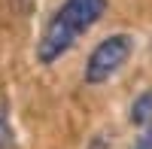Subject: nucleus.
Instances as JSON below:
<instances>
[{
	"label": "nucleus",
	"mask_w": 152,
	"mask_h": 149,
	"mask_svg": "<svg viewBox=\"0 0 152 149\" xmlns=\"http://www.w3.org/2000/svg\"><path fill=\"white\" fill-rule=\"evenodd\" d=\"M131 52H134V37H128V34H113L107 40H100L85 61V82L100 85V82L113 79L128 64Z\"/></svg>",
	"instance_id": "obj_1"
},
{
	"label": "nucleus",
	"mask_w": 152,
	"mask_h": 149,
	"mask_svg": "<svg viewBox=\"0 0 152 149\" xmlns=\"http://www.w3.org/2000/svg\"><path fill=\"white\" fill-rule=\"evenodd\" d=\"M104 9H107V0H64L61 9L55 12V18L64 21L76 37H82L100 15H104Z\"/></svg>",
	"instance_id": "obj_2"
},
{
	"label": "nucleus",
	"mask_w": 152,
	"mask_h": 149,
	"mask_svg": "<svg viewBox=\"0 0 152 149\" xmlns=\"http://www.w3.org/2000/svg\"><path fill=\"white\" fill-rule=\"evenodd\" d=\"M79 40L64 21H58L55 15H52V21L46 24V31H43V37H40V46H37V58L43 61V64H55V61L64 55V52H70V46Z\"/></svg>",
	"instance_id": "obj_3"
},
{
	"label": "nucleus",
	"mask_w": 152,
	"mask_h": 149,
	"mask_svg": "<svg viewBox=\"0 0 152 149\" xmlns=\"http://www.w3.org/2000/svg\"><path fill=\"white\" fill-rule=\"evenodd\" d=\"M128 119H131V125H137V128H143V125L152 122V88H146V91H140L134 97Z\"/></svg>",
	"instance_id": "obj_4"
},
{
	"label": "nucleus",
	"mask_w": 152,
	"mask_h": 149,
	"mask_svg": "<svg viewBox=\"0 0 152 149\" xmlns=\"http://www.w3.org/2000/svg\"><path fill=\"white\" fill-rule=\"evenodd\" d=\"M0 149H15V134H12V122H9V110L0 101Z\"/></svg>",
	"instance_id": "obj_5"
},
{
	"label": "nucleus",
	"mask_w": 152,
	"mask_h": 149,
	"mask_svg": "<svg viewBox=\"0 0 152 149\" xmlns=\"http://www.w3.org/2000/svg\"><path fill=\"white\" fill-rule=\"evenodd\" d=\"M134 149H152V122H149V125H143L140 137L134 140Z\"/></svg>",
	"instance_id": "obj_6"
}]
</instances>
